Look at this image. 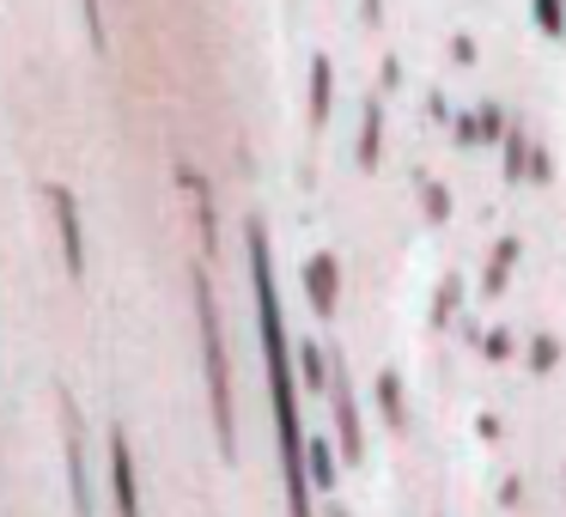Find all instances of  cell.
<instances>
[{
	"mask_svg": "<svg viewBox=\"0 0 566 517\" xmlns=\"http://www.w3.org/2000/svg\"><path fill=\"white\" fill-rule=\"evenodd\" d=\"M250 250V293H256V329H262V359H269V395H274V432H281V481H286V511L311 517V468H305V426H298V395H293V341L281 323V293H274V262H269V232L250 220L244 232Z\"/></svg>",
	"mask_w": 566,
	"mask_h": 517,
	"instance_id": "cell-1",
	"label": "cell"
},
{
	"mask_svg": "<svg viewBox=\"0 0 566 517\" xmlns=\"http://www.w3.org/2000/svg\"><path fill=\"white\" fill-rule=\"evenodd\" d=\"M196 317H201V359H208V395H213V432L220 456H238V426H232V366H226V335H220V305H213L208 274H196Z\"/></svg>",
	"mask_w": 566,
	"mask_h": 517,
	"instance_id": "cell-2",
	"label": "cell"
},
{
	"mask_svg": "<svg viewBox=\"0 0 566 517\" xmlns=\"http://www.w3.org/2000/svg\"><path fill=\"white\" fill-rule=\"evenodd\" d=\"M43 196H50V208H55V225H62V256H67V274H86V238H80V201L67 196L62 183H50L43 189Z\"/></svg>",
	"mask_w": 566,
	"mask_h": 517,
	"instance_id": "cell-3",
	"label": "cell"
},
{
	"mask_svg": "<svg viewBox=\"0 0 566 517\" xmlns=\"http://www.w3.org/2000/svg\"><path fill=\"white\" fill-rule=\"evenodd\" d=\"M62 439H67V481H74V511L92 517V487H86V451H80V414L74 395L62 390Z\"/></svg>",
	"mask_w": 566,
	"mask_h": 517,
	"instance_id": "cell-4",
	"label": "cell"
},
{
	"mask_svg": "<svg viewBox=\"0 0 566 517\" xmlns=\"http://www.w3.org/2000/svg\"><path fill=\"white\" fill-rule=\"evenodd\" d=\"M305 293H311V310H317V317H335V305H342V262H335L329 250L305 262Z\"/></svg>",
	"mask_w": 566,
	"mask_h": 517,
	"instance_id": "cell-5",
	"label": "cell"
},
{
	"mask_svg": "<svg viewBox=\"0 0 566 517\" xmlns=\"http://www.w3.org/2000/svg\"><path fill=\"white\" fill-rule=\"evenodd\" d=\"M329 395H335V444H342L347 463H359L366 456V432H359V408H354L347 378H329Z\"/></svg>",
	"mask_w": 566,
	"mask_h": 517,
	"instance_id": "cell-6",
	"label": "cell"
},
{
	"mask_svg": "<svg viewBox=\"0 0 566 517\" xmlns=\"http://www.w3.org/2000/svg\"><path fill=\"white\" fill-rule=\"evenodd\" d=\"M111 481H116V511L140 517V487H135V451L123 432H111Z\"/></svg>",
	"mask_w": 566,
	"mask_h": 517,
	"instance_id": "cell-7",
	"label": "cell"
},
{
	"mask_svg": "<svg viewBox=\"0 0 566 517\" xmlns=\"http://www.w3.org/2000/svg\"><path fill=\"white\" fill-rule=\"evenodd\" d=\"M329 74H335V67L317 55V62H311V128L329 123V98H335V80Z\"/></svg>",
	"mask_w": 566,
	"mask_h": 517,
	"instance_id": "cell-8",
	"label": "cell"
},
{
	"mask_svg": "<svg viewBox=\"0 0 566 517\" xmlns=\"http://www.w3.org/2000/svg\"><path fill=\"white\" fill-rule=\"evenodd\" d=\"M305 468H311V487H323V493L335 487V451H329V439H305Z\"/></svg>",
	"mask_w": 566,
	"mask_h": 517,
	"instance_id": "cell-9",
	"label": "cell"
},
{
	"mask_svg": "<svg viewBox=\"0 0 566 517\" xmlns=\"http://www.w3.org/2000/svg\"><path fill=\"white\" fill-rule=\"evenodd\" d=\"M378 408H384V420H390L396 432L408 426V408H402V378H396V371H384V378H378Z\"/></svg>",
	"mask_w": 566,
	"mask_h": 517,
	"instance_id": "cell-10",
	"label": "cell"
},
{
	"mask_svg": "<svg viewBox=\"0 0 566 517\" xmlns=\"http://www.w3.org/2000/svg\"><path fill=\"white\" fill-rule=\"evenodd\" d=\"M512 262H517V238H505V244L488 256V281H481V286H488V293H500V286L512 281Z\"/></svg>",
	"mask_w": 566,
	"mask_h": 517,
	"instance_id": "cell-11",
	"label": "cell"
},
{
	"mask_svg": "<svg viewBox=\"0 0 566 517\" xmlns=\"http://www.w3.org/2000/svg\"><path fill=\"white\" fill-rule=\"evenodd\" d=\"M298 371H305V390H329V366H323V347L317 341L298 347Z\"/></svg>",
	"mask_w": 566,
	"mask_h": 517,
	"instance_id": "cell-12",
	"label": "cell"
},
{
	"mask_svg": "<svg viewBox=\"0 0 566 517\" xmlns=\"http://www.w3.org/2000/svg\"><path fill=\"white\" fill-rule=\"evenodd\" d=\"M378 140H384V116H378V104H371L366 128H359V165H378Z\"/></svg>",
	"mask_w": 566,
	"mask_h": 517,
	"instance_id": "cell-13",
	"label": "cell"
},
{
	"mask_svg": "<svg viewBox=\"0 0 566 517\" xmlns=\"http://www.w3.org/2000/svg\"><path fill=\"white\" fill-rule=\"evenodd\" d=\"M530 7H536V25L548 31V38H566V7L560 0H530Z\"/></svg>",
	"mask_w": 566,
	"mask_h": 517,
	"instance_id": "cell-14",
	"label": "cell"
},
{
	"mask_svg": "<svg viewBox=\"0 0 566 517\" xmlns=\"http://www.w3.org/2000/svg\"><path fill=\"white\" fill-rule=\"evenodd\" d=\"M560 366V341H554V335H536V341H530V371H554Z\"/></svg>",
	"mask_w": 566,
	"mask_h": 517,
	"instance_id": "cell-15",
	"label": "cell"
},
{
	"mask_svg": "<svg viewBox=\"0 0 566 517\" xmlns=\"http://www.w3.org/2000/svg\"><path fill=\"white\" fill-rule=\"evenodd\" d=\"M420 201H427V220H451V196H444L439 183H427V189H420Z\"/></svg>",
	"mask_w": 566,
	"mask_h": 517,
	"instance_id": "cell-16",
	"label": "cell"
},
{
	"mask_svg": "<svg viewBox=\"0 0 566 517\" xmlns=\"http://www.w3.org/2000/svg\"><path fill=\"white\" fill-rule=\"evenodd\" d=\"M451 305H457V281H444L439 298H432V323H451Z\"/></svg>",
	"mask_w": 566,
	"mask_h": 517,
	"instance_id": "cell-17",
	"label": "cell"
},
{
	"mask_svg": "<svg viewBox=\"0 0 566 517\" xmlns=\"http://www.w3.org/2000/svg\"><path fill=\"white\" fill-rule=\"evenodd\" d=\"M80 7H86V38L104 50V19H98V0H80Z\"/></svg>",
	"mask_w": 566,
	"mask_h": 517,
	"instance_id": "cell-18",
	"label": "cell"
},
{
	"mask_svg": "<svg viewBox=\"0 0 566 517\" xmlns=\"http://www.w3.org/2000/svg\"><path fill=\"white\" fill-rule=\"evenodd\" d=\"M505 135V116L500 110H481V140H500Z\"/></svg>",
	"mask_w": 566,
	"mask_h": 517,
	"instance_id": "cell-19",
	"label": "cell"
},
{
	"mask_svg": "<svg viewBox=\"0 0 566 517\" xmlns=\"http://www.w3.org/2000/svg\"><path fill=\"white\" fill-rule=\"evenodd\" d=\"M488 354H493V359H505V354H512V335L493 329V335H488Z\"/></svg>",
	"mask_w": 566,
	"mask_h": 517,
	"instance_id": "cell-20",
	"label": "cell"
}]
</instances>
